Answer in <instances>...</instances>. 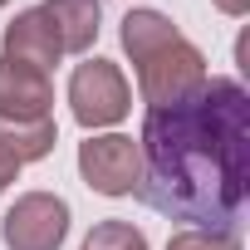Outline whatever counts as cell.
<instances>
[{
	"label": "cell",
	"mask_w": 250,
	"mask_h": 250,
	"mask_svg": "<svg viewBox=\"0 0 250 250\" xmlns=\"http://www.w3.org/2000/svg\"><path fill=\"white\" fill-rule=\"evenodd\" d=\"M64 44V54H88L93 40H98V20H103V5L98 0H44L40 5Z\"/></svg>",
	"instance_id": "cell-8"
},
{
	"label": "cell",
	"mask_w": 250,
	"mask_h": 250,
	"mask_svg": "<svg viewBox=\"0 0 250 250\" xmlns=\"http://www.w3.org/2000/svg\"><path fill=\"white\" fill-rule=\"evenodd\" d=\"M0 5H10V0H0Z\"/></svg>",
	"instance_id": "cell-14"
},
{
	"label": "cell",
	"mask_w": 250,
	"mask_h": 250,
	"mask_svg": "<svg viewBox=\"0 0 250 250\" xmlns=\"http://www.w3.org/2000/svg\"><path fill=\"white\" fill-rule=\"evenodd\" d=\"M245 113L250 98L235 79H206L167 108L143 118V177L138 191L172 221L230 230L245 211Z\"/></svg>",
	"instance_id": "cell-1"
},
{
	"label": "cell",
	"mask_w": 250,
	"mask_h": 250,
	"mask_svg": "<svg viewBox=\"0 0 250 250\" xmlns=\"http://www.w3.org/2000/svg\"><path fill=\"white\" fill-rule=\"evenodd\" d=\"M64 235H69V201L54 191H25L0 221L5 250H59Z\"/></svg>",
	"instance_id": "cell-4"
},
{
	"label": "cell",
	"mask_w": 250,
	"mask_h": 250,
	"mask_svg": "<svg viewBox=\"0 0 250 250\" xmlns=\"http://www.w3.org/2000/svg\"><path fill=\"white\" fill-rule=\"evenodd\" d=\"M133 64H138V93H143L147 108H167V103H177V98H187L191 88L206 83V54L182 30L172 40H162L157 49L138 54Z\"/></svg>",
	"instance_id": "cell-2"
},
{
	"label": "cell",
	"mask_w": 250,
	"mask_h": 250,
	"mask_svg": "<svg viewBox=\"0 0 250 250\" xmlns=\"http://www.w3.org/2000/svg\"><path fill=\"white\" fill-rule=\"evenodd\" d=\"M15 177H20V162H15V157H10L5 147H0V191H5V187H10Z\"/></svg>",
	"instance_id": "cell-12"
},
{
	"label": "cell",
	"mask_w": 250,
	"mask_h": 250,
	"mask_svg": "<svg viewBox=\"0 0 250 250\" xmlns=\"http://www.w3.org/2000/svg\"><path fill=\"white\" fill-rule=\"evenodd\" d=\"M211 5H216L221 15H235V20H240V15L250 10V0H211Z\"/></svg>",
	"instance_id": "cell-13"
},
{
	"label": "cell",
	"mask_w": 250,
	"mask_h": 250,
	"mask_svg": "<svg viewBox=\"0 0 250 250\" xmlns=\"http://www.w3.org/2000/svg\"><path fill=\"white\" fill-rule=\"evenodd\" d=\"M0 49H5L0 59H15V64H30V69H44V74L64 59V44H59V35H54V25L40 5L5 25V44Z\"/></svg>",
	"instance_id": "cell-7"
},
{
	"label": "cell",
	"mask_w": 250,
	"mask_h": 250,
	"mask_svg": "<svg viewBox=\"0 0 250 250\" xmlns=\"http://www.w3.org/2000/svg\"><path fill=\"white\" fill-rule=\"evenodd\" d=\"M79 172L98 196H133L143 177L138 143L123 133H93L88 143H79Z\"/></svg>",
	"instance_id": "cell-5"
},
{
	"label": "cell",
	"mask_w": 250,
	"mask_h": 250,
	"mask_svg": "<svg viewBox=\"0 0 250 250\" xmlns=\"http://www.w3.org/2000/svg\"><path fill=\"white\" fill-rule=\"evenodd\" d=\"M54 108V83L44 69L0 59V123H40Z\"/></svg>",
	"instance_id": "cell-6"
},
{
	"label": "cell",
	"mask_w": 250,
	"mask_h": 250,
	"mask_svg": "<svg viewBox=\"0 0 250 250\" xmlns=\"http://www.w3.org/2000/svg\"><path fill=\"white\" fill-rule=\"evenodd\" d=\"M128 108H133V88L113 59H83L69 74V113L79 128L88 133L113 128V123L128 118Z\"/></svg>",
	"instance_id": "cell-3"
},
{
	"label": "cell",
	"mask_w": 250,
	"mask_h": 250,
	"mask_svg": "<svg viewBox=\"0 0 250 250\" xmlns=\"http://www.w3.org/2000/svg\"><path fill=\"white\" fill-rule=\"evenodd\" d=\"M167 250H240V235H235V230L196 226V230H177V235L167 240Z\"/></svg>",
	"instance_id": "cell-11"
},
{
	"label": "cell",
	"mask_w": 250,
	"mask_h": 250,
	"mask_svg": "<svg viewBox=\"0 0 250 250\" xmlns=\"http://www.w3.org/2000/svg\"><path fill=\"white\" fill-rule=\"evenodd\" d=\"M79 250H147V235L133 221H98Z\"/></svg>",
	"instance_id": "cell-10"
},
{
	"label": "cell",
	"mask_w": 250,
	"mask_h": 250,
	"mask_svg": "<svg viewBox=\"0 0 250 250\" xmlns=\"http://www.w3.org/2000/svg\"><path fill=\"white\" fill-rule=\"evenodd\" d=\"M59 143V128H54V118H40V123H0V147H5L20 167L25 162H40L49 157Z\"/></svg>",
	"instance_id": "cell-9"
}]
</instances>
